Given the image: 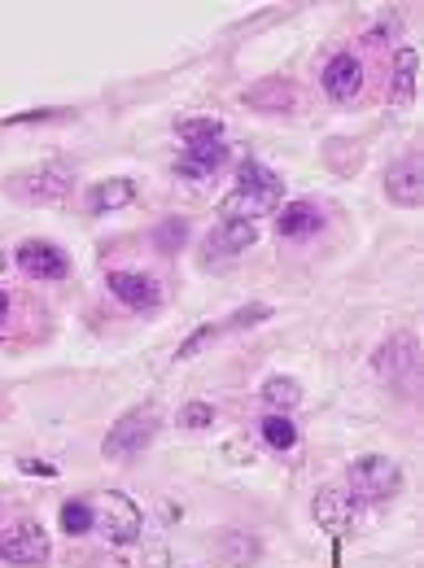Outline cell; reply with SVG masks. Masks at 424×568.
<instances>
[{"instance_id": "14", "label": "cell", "mask_w": 424, "mask_h": 568, "mask_svg": "<svg viewBox=\"0 0 424 568\" xmlns=\"http://www.w3.org/2000/svg\"><path fill=\"white\" fill-rule=\"evenodd\" d=\"M228 166V144L214 141V144H189L175 162H171V171L180 175V180H189V184H206L214 180L219 171Z\"/></svg>"}, {"instance_id": "16", "label": "cell", "mask_w": 424, "mask_h": 568, "mask_svg": "<svg viewBox=\"0 0 424 568\" xmlns=\"http://www.w3.org/2000/svg\"><path fill=\"white\" fill-rule=\"evenodd\" d=\"M241 101L250 110H259V114H289L297 105V88L289 79H259L254 88L241 92Z\"/></svg>"}, {"instance_id": "25", "label": "cell", "mask_w": 424, "mask_h": 568, "mask_svg": "<svg viewBox=\"0 0 424 568\" xmlns=\"http://www.w3.org/2000/svg\"><path fill=\"white\" fill-rule=\"evenodd\" d=\"M219 333H223L219 324H202V328H193V333H189V337L175 346V363H184V358H193L198 351H206V346H211Z\"/></svg>"}, {"instance_id": "15", "label": "cell", "mask_w": 424, "mask_h": 568, "mask_svg": "<svg viewBox=\"0 0 424 568\" xmlns=\"http://www.w3.org/2000/svg\"><path fill=\"white\" fill-rule=\"evenodd\" d=\"M137 197H141L137 180H128V175H114V180H97V184H88V193H83V211H88V214L128 211Z\"/></svg>"}, {"instance_id": "12", "label": "cell", "mask_w": 424, "mask_h": 568, "mask_svg": "<svg viewBox=\"0 0 424 568\" xmlns=\"http://www.w3.org/2000/svg\"><path fill=\"white\" fill-rule=\"evenodd\" d=\"M320 88H324V97L333 105H351L354 97L363 92V62L354 58L351 49H337L320 71Z\"/></svg>"}, {"instance_id": "18", "label": "cell", "mask_w": 424, "mask_h": 568, "mask_svg": "<svg viewBox=\"0 0 424 568\" xmlns=\"http://www.w3.org/2000/svg\"><path fill=\"white\" fill-rule=\"evenodd\" d=\"M416 79H421V53L412 44H398L394 49V83H390L398 105H407L416 97Z\"/></svg>"}, {"instance_id": "3", "label": "cell", "mask_w": 424, "mask_h": 568, "mask_svg": "<svg viewBox=\"0 0 424 568\" xmlns=\"http://www.w3.org/2000/svg\"><path fill=\"white\" fill-rule=\"evenodd\" d=\"M158 407L153 403H144V407H132V412H123L114 428H105V442H101V450H105V459H137L141 450H149V442L158 437Z\"/></svg>"}, {"instance_id": "24", "label": "cell", "mask_w": 424, "mask_h": 568, "mask_svg": "<svg viewBox=\"0 0 424 568\" xmlns=\"http://www.w3.org/2000/svg\"><path fill=\"white\" fill-rule=\"evenodd\" d=\"M263 320H272V306L267 302H250V306H241V311H232L219 328H228V333H241V328H254V324H263Z\"/></svg>"}, {"instance_id": "13", "label": "cell", "mask_w": 424, "mask_h": 568, "mask_svg": "<svg viewBox=\"0 0 424 568\" xmlns=\"http://www.w3.org/2000/svg\"><path fill=\"white\" fill-rule=\"evenodd\" d=\"M105 288L114 302H123L128 311H153L162 302V284L153 281L149 272H132V267H114L105 272Z\"/></svg>"}, {"instance_id": "21", "label": "cell", "mask_w": 424, "mask_h": 568, "mask_svg": "<svg viewBox=\"0 0 424 568\" xmlns=\"http://www.w3.org/2000/svg\"><path fill=\"white\" fill-rule=\"evenodd\" d=\"M189 219H180V214H171V219H162L158 227H153V250L158 254H180L184 245H189Z\"/></svg>"}, {"instance_id": "19", "label": "cell", "mask_w": 424, "mask_h": 568, "mask_svg": "<svg viewBox=\"0 0 424 568\" xmlns=\"http://www.w3.org/2000/svg\"><path fill=\"white\" fill-rule=\"evenodd\" d=\"M259 394H263L267 412H276V416H289V412L302 407V385H297L293 376H267Z\"/></svg>"}, {"instance_id": "4", "label": "cell", "mask_w": 424, "mask_h": 568, "mask_svg": "<svg viewBox=\"0 0 424 568\" xmlns=\"http://www.w3.org/2000/svg\"><path fill=\"white\" fill-rule=\"evenodd\" d=\"M92 516H97L92 529H97L110 547H132V542L141 538V507L123 495V490H105V495H97Z\"/></svg>"}, {"instance_id": "7", "label": "cell", "mask_w": 424, "mask_h": 568, "mask_svg": "<svg viewBox=\"0 0 424 568\" xmlns=\"http://www.w3.org/2000/svg\"><path fill=\"white\" fill-rule=\"evenodd\" d=\"M372 372H376L381 381L398 385V389H412L416 376H421V346H416V337L394 333L385 346H376V351H372Z\"/></svg>"}, {"instance_id": "5", "label": "cell", "mask_w": 424, "mask_h": 568, "mask_svg": "<svg viewBox=\"0 0 424 568\" xmlns=\"http://www.w3.org/2000/svg\"><path fill=\"white\" fill-rule=\"evenodd\" d=\"M74 171L67 162H44V166H31L22 175L9 180V193L18 202H36V206H53V202H67L71 197Z\"/></svg>"}, {"instance_id": "23", "label": "cell", "mask_w": 424, "mask_h": 568, "mask_svg": "<svg viewBox=\"0 0 424 568\" xmlns=\"http://www.w3.org/2000/svg\"><path fill=\"white\" fill-rule=\"evenodd\" d=\"M58 520H62V529L71 534V538H83V534H92V503L88 498H67L62 503V511H58Z\"/></svg>"}, {"instance_id": "9", "label": "cell", "mask_w": 424, "mask_h": 568, "mask_svg": "<svg viewBox=\"0 0 424 568\" xmlns=\"http://www.w3.org/2000/svg\"><path fill=\"white\" fill-rule=\"evenodd\" d=\"M385 197L403 211H416L424 202V162L416 149H407L403 158H394L385 166Z\"/></svg>"}, {"instance_id": "6", "label": "cell", "mask_w": 424, "mask_h": 568, "mask_svg": "<svg viewBox=\"0 0 424 568\" xmlns=\"http://www.w3.org/2000/svg\"><path fill=\"white\" fill-rule=\"evenodd\" d=\"M49 556H53V542L40 520H13L0 529V565L40 568L49 565Z\"/></svg>"}, {"instance_id": "30", "label": "cell", "mask_w": 424, "mask_h": 568, "mask_svg": "<svg viewBox=\"0 0 424 568\" xmlns=\"http://www.w3.org/2000/svg\"><path fill=\"white\" fill-rule=\"evenodd\" d=\"M4 267H9V254H4V250H0V276H4Z\"/></svg>"}, {"instance_id": "17", "label": "cell", "mask_w": 424, "mask_h": 568, "mask_svg": "<svg viewBox=\"0 0 424 568\" xmlns=\"http://www.w3.org/2000/svg\"><path fill=\"white\" fill-rule=\"evenodd\" d=\"M324 227V211L315 202H284L281 219H276V236L281 241H306Z\"/></svg>"}, {"instance_id": "8", "label": "cell", "mask_w": 424, "mask_h": 568, "mask_svg": "<svg viewBox=\"0 0 424 568\" xmlns=\"http://www.w3.org/2000/svg\"><path fill=\"white\" fill-rule=\"evenodd\" d=\"M13 267L27 276V281H67L71 276V254L58 245V241H22L13 250Z\"/></svg>"}, {"instance_id": "11", "label": "cell", "mask_w": 424, "mask_h": 568, "mask_svg": "<svg viewBox=\"0 0 424 568\" xmlns=\"http://www.w3.org/2000/svg\"><path fill=\"white\" fill-rule=\"evenodd\" d=\"M311 511H315V525L324 529V534H333V538H346L354 529V516H359V503L346 486H320L315 490V503H311Z\"/></svg>"}, {"instance_id": "1", "label": "cell", "mask_w": 424, "mask_h": 568, "mask_svg": "<svg viewBox=\"0 0 424 568\" xmlns=\"http://www.w3.org/2000/svg\"><path fill=\"white\" fill-rule=\"evenodd\" d=\"M281 197H284L281 175H276L272 166H263V162L245 158V162H241V171H236V189L219 202V219L259 223V219H267L272 211H281Z\"/></svg>"}, {"instance_id": "26", "label": "cell", "mask_w": 424, "mask_h": 568, "mask_svg": "<svg viewBox=\"0 0 424 568\" xmlns=\"http://www.w3.org/2000/svg\"><path fill=\"white\" fill-rule=\"evenodd\" d=\"M214 425V407L211 403H184L180 407V428H211Z\"/></svg>"}, {"instance_id": "10", "label": "cell", "mask_w": 424, "mask_h": 568, "mask_svg": "<svg viewBox=\"0 0 424 568\" xmlns=\"http://www.w3.org/2000/svg\"><path fill=\"white\" fill-rule=\"evenodd\" d=\"M259 241V223H236V219H219L206 241H202V254H206V267H219V263H232L241 258L250 245Z\"/></svg>"}, {"instance_id": "29", "label": "cell", "mask_w": 424, "mask_h": 568, "mask_svg": "<svg viewBox=\"0 0 424 568\" xmlns=\"http://www.w3.org/2000/svg\"><path fill=\"white\" fill-rule=\"evenodd\" d=\"M4 320H9V293L0 288V324H4Z\"/></svg>"}, {"instance_id": "20", "label": "cell", "mask_w": 424, "mask_h": 568, "mask_svg": "<svg viewBox=\"0 0 424 568\" xmlns=\"http://www.w3.org/2000/svg\"><path fill=\"white\" fill-rule=\"evenodd\" d=\"M175 136L184 141V149H189V144H214V141H223V123H219L214 114H193V119H180V123H175Z\"/></svg>"}, {"instance_id": "27", "label": "cell", "mask_w": 424, "mask_h": 568, "mask_svg": "<svg viewBox=\"0 0 424 568\" xmlns=\"http://www.w3.org/2000/svg\"><path fill=\"white\" fill-rule=\"evenodd\" d=\"M67 110H27V114H13V119H4V128H13V123H44V119H62Z\"/></svg>"}, {"instance_id": "28", "label": "cell", "mask_w": 424, "mask_h": 568, "mask_svg": "<svg viewBox=\"0 0 424 568\" xmlns=\"http://www.w3.org/2000/svg\"><path fill=\"white\" fill-rule=\"evenodd\" d=\"M18 473H27V477H58V468L44 464V459H18Z\"/></svg>"}, {"instance_id": "2", "label": "cell", "mask_w": 424, "mask_h": 568, "mask_svg": "<svg viewBox=\"0 0 424 568\" xmlns=\"http://www.w3.org/2000/svg\"><path fill=\"white\" fill-rule=\"evenodd\" d=\"M346 490L354 503H390L403 490V468L390 455H359L346 468Z\"/></svg>"}, {"instance_id": "22", "label": "cell", "mask_w": 424, "mask_h": 568, "mask_svg": "<svg viewBox=\"0 0 424 568\" xmlns=\"http://www.w3.org/2000/svg\"><path fill=\"white\" fill-rule=\"evenodd\" d=\"M259 437L272 446V450H293L297 446V425L289 420V416H276V412H267L263 420H259Z\"/></svg>"}]
</instances>
